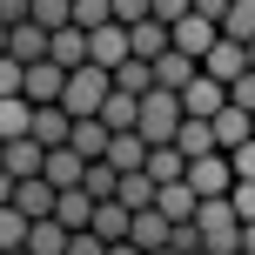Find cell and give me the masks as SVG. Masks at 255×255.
<instances>
[{
  "label": "cell",
  "mask_w": 255,
  "mask_h": 255,
  "mask_svg": "<svg viewBox=\"0 0 255 255\" xmlns=\"http://www.w3.org/2000/svg\"><path fill=\"white\" fill-rule=\"evenodd\" d=\"M195 255H215V249H195Z\"/></svg>",
  "instance_id": "cell-44"
},
{
  "label": "cell",
  "mask_w": 255,
  "mask_h": 255,
  "mask_svg": "<svg viewBox=\"0 0 255 255\" xmlns=\"http://www.w3.org/2000/svg\"><path fill=\"white\" fill-rule=\"evenodd\" d=\"M222 34H235V40H255V0H235V7H229V20H222Z\"/></svg>",
  "instance_id": "cell-31"
},
{
  "label": "cell",
  "mask_w": 255,
  "mask_h": 255,
  "mask_svg": "<svg viewBox=\"0 0 255 255\" xmlns=\"http://www.w3.org/2000/svg\"><path fill=\"white\" fill-rule=\"evenodd\" d=\"M128 54H134V34H128L121 20H108V27H94V67H108V74H115V67L128 61Z\"/></svg>",
  "instance_id": "cell-11"
},
{
  "label": "cell",
  "mask_w": 255,
  "mask_h": 255,
  "mask_svg": "<svg viewBox=\"0 0 255 255\" xmlns=\"http://www.w3.org/2000/svg\"><path fill=\"white\" fill-rule=\"evenodd\" d=\"M229 7L235 0H195V13H208V20H229Z\"/></svg>",
  "instance_id": "cell-38"
},
{
  "label": "cell",
  "mask_w": 255,
  "mask_h": 255,
  "mask_svg": "<svg viewBox=\"0 0 255 255\" xmlns=\"http://www.w3.org/2000/svg\"><path fill=\"white\" fill-rule=\"evenodd\" d=\"M181 108H188V115H202V121H215L222 108H229V81H215V74H195L188 88H181Z\"/></svg>",
  "instance_id": "cell-7"
},
{
  "label": "cell",
  "mask_w": 255,
  "mask_h": 255,
  "mask_svg": "<svg viewBox=\"0 0 255 255\" xmlns=\"http://www.w3.org/2000/svg\"><path fill=\"white\" fill-rule=\"evenodd\" d=\"M34 141H47V148H67V141H74V115H67L61 101H54V108H40V115H34Z\"/></svg>",
  "instance_id": "cell-19"
},
{
  "label": "cell",
  "mask_w": 255,
  "mask_h": 255,
  "mask_svg": "<svg viewBox=\"0 0 255 255\" xmlns=\"http://www.w3.org/2000/svg\"><path fill=\"white\" fill-rule=\"evenodd\" d=\"M242 249H249V255H255V222H242Z\"/></svg>",
  "instance_id": "cell-40"
},
{
  "label": "cell",
  "mask_w": 255,
  "mask_h": 255,
  "mask_svg": "<svg viewBox=\"0 0 255 255\" xmlns=\"http://www.w3.org/2000/svg\"><path fill=\"white\" fill-rule=\"evenodd\" d=\"M0 255H34V249H0Z\"/></svg>",
  "instance_id": "cell-41"
},
{
  "label": "cell",
  "mask_w": 255,
  "mask_h": 255,
  "mask_svg": "<svg viewBox=\"0 0 255 255\" xmlns=\"http://www.w3.org/2000/svg\"><path fill=\"white\" fill-rule=\"evenodd\" d=\"M27 101H34V108L67 101V67L61 61H27Z\"/></svg>",
  "instance_id": "cell-5"
},
{
  "label": "cell",
  "mask_w": 255,
  "mask_h": 255,
  "mask_svg": "<svg viewBox=\"0 0 255 255\" xmlns=\"http://www.w3.org/2000/svg\"><path fill=\"white\" fill-rule=\"evenodd\" d=\"M148 255H181V249H148Z\"/></svg>",
  "instance_id": "cell-42"
},
{
  "label": "cell",
  "mask_w": 255,
  "mask_h": 255,
  "mask_svg": "<svg viewBox=\"0 0 255 255\" xmlns=\"http://www.w3.org/2000/svg\"><path fill=\"white\" fill-rule=\"evenodd\" d=\"M249 67H255V40H249Z\"/></svg>",
  "instance_id": "cell-43"
},
{
  "label": "cell",
  "mask_w": 255,
  "mask_h": 255,
  "mask_svg": "<svg viewBox=\"0 0 255 255\" xmlns=\"http://www.w3.org/2000/svg\"><path fill=\"white\" fill-rule=\"evenodd\" d=\"M108 20H115V0H74V27L94 34V27H108Z\"/></svg>",
  "instance_id": "cell-30"
},
{
  "label": "cell",
  "mask_w": 255,
  "mask_h": 255,
  "mask_svg": "<svg viewBox=\"0 0 255 255\" xmlns=\"http://www.w3.org/2000/svg\"><path fill=\"white\" fill-rule=\"evenodd\" d=\"M154 208H161L168 222H195V215H202V195H195L188 181H161V195H154Z\"/></svg>",
  "instance_id": "cell-15"
},
{
  "label": "cell",
  "mask_w": 255,
  "mask_h": 255,
  "mask_svg": "<svg viewBox=\"0 0 255 255\" xmlns=\"http://www.w3.org/2000/svg\"><path fill=\"white\" fill-rule=\"evenodd\" d=\"M229 101H235V108H249V115H255V67H249L242 81H229Z\"/></svg>",
  "instance_id": "cell-35"
},
{
  "label": "cell",
  "mask_w": 255,
  "mask_h": 255,
  "mask_svg": "<svg viewBox=\"0 0 255 255\" xmlns=\"http://www.w3.org/2000/svg\"><path fill=\"white\" fill-rule=\"evenodd\" d=\"M108 94H115V74H108V67H74V74H67V115H74V121H88V115H101V108H108Z\"/></svg>",
  "instance_id": "cell-2"
},
{
  "label": "cell",
  "mask_w": 255,
  "mask_h": 255,
  "mask_svg": "<svg viewBox=\"0 0 255 255\" xmlns=\"http://www.w3.org/2000/svg\"><path fill=\"white\" fill-rule=\"evenodd\" d=\"M229 161H235V175L255 181V141H242V148H229Z\"/></svg>",
  "instance_id": "cell-37"
},
{
  "label": "cell",
  "mask_w": 255,
  "mask_h": 255,
  "mask_svg": "<svg viewBox=\"0 0 255 255\" xmlns=\"http://www.w3.org/2000/svg\"><path fill=\"white\" fill-rule=\"evenodd\" d=\"M47 61H61L67 74H74V67H88V61H94V34H88V27H61V34H54V54H47Z\"/></svg>",
  "instance_id": "cell-14"
},
{
  "label": "cell",
  "mask_w": 255,
  "mask_h": 255,
  "mask_svg": "<svg viewBox=\"0 0 255 255\" xmlns=\"http://www.w3.org/2000/svg\"><path fill=\"white\" fill-rule=\"evenodd\" d=\"M229 202H235V215H242V222H255V181H235Z\"/></svg>",
  "instance_id": "cell-36"
},
{
  "label": "cell",
  "mask_w": 255,
  "mask_h": 255,
  "mask_svg": "<svg viewBox=\"0 0 255 255\" xmlns=\"http://www.w3.org/2000/svg\"><path fill=\"white\" fill-rule=\"evenodd\" d=\"M235 161H229V148H215V154H202V161H188V188L202 195V202H222V195H235Z\"/></svg>",
  "instance_id": "cell-3"
},
{
  "label": "cell",
  "mask_w": 255,
  "mask_h": 255,
  "mask_svg": "<svg viewBox=\"0 0 255 255\" xmlns=\"http://www.w3.org/2000/svg\"><path fill=\"white\" fill-rule=\"evenodd\" d=\"M27 235H34V215H20V208H0V249H27Z\"/></svg>",
  "instance_id": "cell-28"
},
{
  "label": "cell",
  "mask_w": 255,
  "mask_h": 255,
  "mask_svg": "<svg viewBox=\"0 0 255 255\" xmlns=\"http://www.w3.org/2000/svg\"><path fill=\"white\" fill-rule=\"evenodd\" d=\"M108 141H115V128H108L101 115H88V121H74V148L88 154V161H108Z\"/></svg>",
  "instance_id": "cell-22"
},
{
  "label": "cell",
  "mask_w": 255,
  "mask_h": 255,
  "mask_svg": "<svg viewBox=\"0 0 255 255\" xmlns=\"http://www.w3.org/2000/svg\"><path fill=\"white\" fill-rule=\"evenodd\" d=\"M148 175H154V181H188V154L168 141V148H154V154H148Z\"/></svg>",
  "instance_id": "cell-26"
},
{
  "label": "cell",
  "mask_w": 255,
  "mask_h": 255,
  "mask_svg": "<svg viewBox=\"0 0 255 255\" xmlns=\"http://www.w3.org/2000/svg\"><path fill=\"white\" fill-rule=\"evenodd\" d=\"M34 115H40V108L27 101V94H0V141H20V134H34Z\"/></svg>",
  "instance_id": "cell-16"
},
{
  "label": "cell",
  "mask_w": 255,
  "mask_h": 255,
  "mask_svg": "<svg viewBox=\"0 0 255 255\" xmlns=\"http://www.w3.org/2000/svg\"><path fill=\"white\" fill-rule=\"evenodd\" d=\"M108 255H148V249H141V242H115V249H108Z\"/></svg>",
  "instance_id": "cell-39"
},
{
  "label": "cell",
  "mask_w": 255,
  "mask_h": 255,
  "mask_svg": "<svg viewBox=\"0 0 255 255\" xmlns=\"http://www.w3.org/2000/svg\"><path fill=\"white\" fill-rule=\"evenodd\" d=\"M7 202L20 208V215H54V208H61V188H54L47 175H27V181H7Z\"/></svg>",
  "instance_id": "cell-4"
},
{
  "label": "cell",
  "mask_w": 255,
  "mask_h": 255,
  "mask_svg": "<svg viewBox=\"0 0 255 255\" xmlns=\"http://www.w3.org/2000/svg\"><path fill=\"white\" fill-rule=\"evenodd\" d=\"M154 195H161V181H154L148 168H134V175H121V202L134 208V215H148V208H154Z\"/></svg>",
  "instance_id": "cell-24"
},
{
  "label": "cell",
  "mask_w": 255,
  "mask_h": 255,
  "mask_svg": "<svg viewBox=\"0 0 255 255\" xmlns=\"http://www.w3.org/2000/svg\"><path fill=\"white\" fill-rule=\"evenodd\" d=\"M175 148L188 154V161H202V154H215V148H222V141H215V121L188 115V121H181V134H175Z\"/></svg>",
  "instance_id": "cell-18"
},
{
  "label": "cell",
  "mask_w": 255,
  "mask_h": 255,
  "mask_svg": "<svg viewBox=\"0 0 255 255\" xmlns=\"http://www.w3.org/2000/svg\"><path fill=\"white\" fill-rule=\"evenodd\" d=\"M134 242L141 249H168L175 242V222H168L161 208H148V215H134Z\"/></svg>",
  "instance_id": "cell-25"
},
{
  "label": "cell",
  "mask_w": 255,
  "mask_h": 255,
  "mask_svg": "<svg viewBox=\"0 0 255 255\" xmlns=\"http://www.w3.org/2000/svg\"><path fill=\"white\" fill-rule=\"evenodd\" d=\"M202 74H215V81H242V74H249V40H235V34H222L215 47L202 54Z\"/></svg>",
  "instance_id": "cell-6"
},
{
  "label": "cell",
  "mask_w": 255,
  "mask_h": 255,
  "mask_svg": "<svg viewBox=\"0 0 255 255\" xmlns=\"http://www.w3.org/2000/svg\"><path fill=\"white\" fill-rule=\"evenodd\" d=\"M181 121H188V108H181L175 88H148L141 94V134H148L154 148H168V141L181 134Z\"/></svg>",
  "instance_id": "cell-1"
},
{
  "label": "cell",
  "mask_w": 255,
  "mask_h": 255,
  "mask_svg": "<svg viewBox=\"0 0 255 255\" xmlns=\"http://www.w3.org/2000/svg\"><path fill=\"white\" fill-rule=\"evenodd\" d=\"M242 255H249V249H242Z\"/></svg>",
  "instance_id": "cell-45"
},
{
  "label": "cell",
  "mask_w": 255,
  "mask_h": 255,
  "mask_svg": "<svg viewBox=\"0 0 255 255\" xmlns=\"http://www.w3.org/2000/svg\"><path fill=\"white\" fill-rule=\"evenodd\" d=\"M0 168H7V181H27V175H40V168H47V141H34V134L7 141V148H0Z\"/></svg>",
  "instance_id": "cell-8"
},
{
  "label": "cell",
  "mask_w": 255,
  "mask_h": 255,
  "mask_svg": "<svg viewBox=\"0 0 255 255\" xmlns=\"http://www.w3.org/2000/svg\"><path fill=\"white\" fill-rule=\"evenodd\" d=\"M7 54H13V61H47V54H54V34L40 20H20V27H7Z\"/></svg>",
  "instance_id": "cell-10"
},
{
  "label": "cell",
  "mask_w": 255,
  "mask_h": 255,
  "mask_svg": "<svg viewBox=\"0 0 255 255\" xmlns=\"http://www.w3.org/2000/svg\"><path fill=\"white\" fill-rule=\"evenodd\" d=\"M215 40H222V20H208V13H188V20H175V47H181V54H195V61H202Z\"/></svg>",
  "instance_id": "cell-12"
},
{
  "label": "cell",
  "mask_w": 255,
  "mask_h": 255,
  "mask_svg": "<svg viewBox=\"0 0 255 255\" xmlns=\"http://www.w3.org/2000/svg\"><path fill=\"white\" fill-rule=\"evenodd\" d=\"M108 249H115V242H101V235H94V229H81L74 242H67V255H108Z\"/></svg>",
  "instance_id": "cell-34"
},
{
  "label": "cell",
  "mask_w": 255,
  "mask_h": 255,
  "mask_svg": "<svg viewBox=\"0 0 255 255\" xmlns=\"http://www.w3.org/2000/svg\"><path fill=\"white\" fill-rule=\"evenodd\" d=\"M168 249L195 255V249H202V222H175V242H168Z\"/></svg>",
  "instance_id": "cell-32"
},
{
  "label": "cell",
  "mask_w": 255,
  "mask_h": 255,
  "mask_svg": "<svg viewBox=\"0 0 255 255\" xmlns=\"http://www.w3.org/2000/svg\"><path fill=\"white\" fill-rule=\"evenodd\" d=\"M128 34H134V54H141V61H154V54H168V47H175V27H168V20H154V13H148V20H134Z\"/></svg>",
  "instance_id": "cell-17"
},
{
  "label": "cell",
  "mask_w": 255,
  "mask_h": 255,
  "mask_svg": "<svg viewBox=\"0 0 255 255\" xmlns=\"http://www.w3.org/2000/svg\"><path fill=\"white\" fill-rule=\"evenodd\" d=\"M215 141H222V148H242V141H255V115L229 101V108L215 115Z\"/></svg>",
  "instance_id": "cell-20"
},
{
  "label": "cell",
  "mask_w": 255,
  "mask_h": 255,
  "mask_svg": "<svg viewBox=\"0 0 255 255\" xmlns=\"http://www.w3.org/2000/svg\"><path fill=\"white\" fill-rule=\"evenodd\" d=\"M101 121L115 128V134H128V128H141V94L115 88V94H108V108H101Z\"/></svg>",
  "instance_id": "cell-23"
},
{
  "label": "cell",
  "mask_w": 255,
  "mask_h": 255,
  "mask_svg": "<svg viewBox=\"0 0 255 255\" xmlns=\"http://www.w3.org/2000/svg\"><path fill=\"white\" fill-rule=\"evenodd\" d=\"M40 175H47L54 188H81V181H88V154H81L74 141H67V148H47V168H40Z\"/></svg>",
  "instance_id": "cell-9"
},
{
  "label": "cell",
  "mask_w": 255,
  "mask_h": 255,
  "mask_svg": "<svg viewBox=\"0 0 255 255\" xmlns=\"http://www.w3.org/2000/svg\"><path fill=\"white\" fill-rule=\"evenodd\" d=\"M148 13H154V0H115V20H121V27L148 20Z\"/></svg>",
  "instance_id": "cell-33"
},
{
  "label": "cell",
  "mask_w": 255,
  "mask_h": 255,
  "mask_svg": "<svg viewBox=\"0 0 255 255\" xmlns=\"http://www.w3.org/2000/svg\"><path fill=\"white\" fill-rule=\"evenodd\" d=\"M81 188H88L94 202H108V195H121V168L115 161H88V181H81Z\"/></svg>",
  "instance_id": "cell-29"
},
{
  "label": "cell",
  "mask_w": 255,
  "mask_h": 255,
  "mask_svg": "<svg viewBox=\"0 0 255 255\" xmlns=\"http://www.w3.org/2000/svg\"><path fill=\"white\" fill-rule=\"evenodd\" d=\"M94 208H101V202H94L88 188H61V208H54V215H61L67 229L81 235V229H94Z\"/></svg>",
  "instance_id": "cell-21"
},
{
  "label": "cell",
  "mask_w": 255,
  "mask_h": 255,
  "mask_svg": "<svg viewBox=\"0 0 255 255\" xmlns=\"http://www.w3.org/2000/svg\"><path fill=\"white\" fill-rule=\"evenodd\" d=\"M115 88H128V94H148V88H154V61H141V54H128V61L115 67Z\"/></svg>",
  "instance_id": "cell-27"
},
{
  "label": "cell",
  "mask_w": 255,
  "mask_h": 255,
  "mask_svg": "<svg viewBox=\"0 0 255 255\" xmlns=\"http://www.w3.org/2000/svg\"><path fill=\"white\" fill-rule=\"evenodd\" d=\"M202 74V61H195V54H181V47H168V54H154V88H188V81Z\"/></svg>",
  "instance_id": "cell-13"
}]
</instances>
